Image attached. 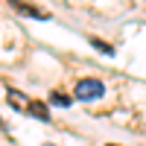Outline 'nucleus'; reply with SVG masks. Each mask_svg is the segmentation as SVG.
I'll use <instances>...</instances> for the list:
<instances>
[{
	"instance_id": "nucleus-2",
	"label": "nucleus",
	"mask_w": 146,
	"mask_h": 146,
	"mask_svg": "<svg viewBox=\"0 0 146 146\" xmlns=\"http://www.w3.org/2000/svg\"><path fill=\"white\" fill-rule=\"evenodd\" d=\"M15 9L21 15H29V18H38V21H47L50 18V12L47 9H38V6H27V3H15Z\"/></svg>"
},
{
	"instance_id": "nucleus-3",
	"label": "nucleus",
	"mask_w": 146,
	"mask_h": 146,
	"mask_svg": "<svg viewBox=\"0 0 146 146\" xmlns=\"http://www.w3.org/2000/svg\"><path fill=\"white\" fill-rule=\"evenodd\" d=\"M6 100H9L12 108H18V111H27V108H29V102L23 100V94H21V91H9V94H6Z\"/></svg>"
},
{
	"instance_id": "nucleus-4",
	"label": "nucleus",
	"mask_w": 146,
	"mask_h": 146,
	"mask_svg": "<svg viewBox=\"0 0 146 146\" xmlns=\"http://www.w3.org/2000/svg\"><path fill=\"white\" fill-rule=\"evenodd\" d=\"M27 111H29L32 117H38V120H50V111H47V105H44V102H29Z\"/></svg>"
},
{
	"instance_id": "nucleus-7",
	"label": "nucleus",
	"mask_w": 146,
	"mask_h": 146,
	"mask_svg": "<svg viewBox=\"0 0 146 146\" xmlns=\"http://www.w3.org/2000/svg\"><path fill=\"white\" fill-rule=\"evenodd\" d=\"M41 146H53V143H41Z\"/></svg>"
},
{
	"instance_id": "nucleus-6",
	"label": "nucleus",
	"mask_w": 146,
	"mask_h": 146,
	"mask_svg": "<svg viewBox=\"0 0 146 146\" xmlns=\"http://www.w3.org/2000/svg\"><path fill=\"white\" fill-rule=\"evenodd\" d=\"M91 44H94V47H96V50H100V53H105V56H111V53H114L111 47H108L105 41H100V38H91Z\"/></svg>"
},
{
	"instance_id": "nucleus-5",
	"label": "nucleus",
	"mask_w": 146,
	"mask_h": 146,
	"mask_svg": "<svg viewBox=\"0 0 146 146\" xmlns=\"http://www.w3.org/2000/svg\"><path fill=\"white\" fill-rule=\"evenodd\" d=\"M50 102H53V105H62V108H67V105H70L73 100H70V96H64V94H58V91H56V94H50Z\"/></svg>"
},
{
	"instance_id": "nucleus-1",
	"label": "nucleus",
	"mask_w": 146,
	"mask_h": 146,
	"mask_svg": "<svg viewBox=\"0 0 146 146\" xmlns=\"http://www.w3.org/2000/svg\"><path fill=\"white\" fill-rule=\"evenodd\" d=\"M102 94H105V85L100 79H82L76 85V96L79 100H100Z\"/></svg>"
}]
</instances>
